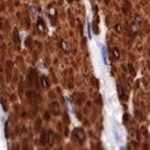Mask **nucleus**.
I'll list each match as a JSON object with an SVG mask.
<instances>
[{
	"label": "nucleus",
	"mask_w": 150,
	"mask_h": 150,
	"mask_svg": "<svg viewBox=\"0 0 150 150\" xmlns=\"http://www.w3.org/2000/svg\"><path fill=\"white\" fill-rule=\"evenodd\" d=\"M54 141V134L51 132H44L41 135V143L42 146H49Z\"/></svg>",
	"instance_id": "f257e3e1"
},
{
	"label": "nucleus",
	"mask_w": 150,
	"mask_h": 150,
	"mask_svg": "<svg viewBox=\"0 0 150 150\" xmlns=\"http://www.w3.org/2000/svg\"><path fill=\"white\" fill-rule=\"evenodd\" d=\"M72 135H74V137H75L76 141L78 143L83 144L85 142V133H84V130L81 128H76L74 130V133H72Z\"/></svg>",
	"instance_id": "f03ea898"
},
{
	"label": "nucleus",
	"mask_w": 150,
	"mask_h": 150,
	"mask_svg": "<svg viewBox=\"0 0 150 150\" xmlns=\"http://www.w3.org/2000/svg\"><path fill=\"white\" fill-rule=\"evenodd\" d=\"M38 33H41V34H45V33H47L45 22H44V20H43L42 18H40L38 21Z\"/></svg>",
	"instance_id": "7ed1b4c3"
},
{
	"label": "nucleus",
	"mask_w": 150,
	"mask_h": 150,
	"mask_svg": "<svg viewBox=\"0 0 150 150\" xmlns=\"http://www.w3.org/2000/svg\"><path fill=\"white\" fill-rule=\"evenodd\" d=\"M48 13H49V16L51 19L56 18V15H57V8H56V6L55 5H50L48 7Z\"/></svg>",
	"instance_id": "20e7f679"
},
{
	"label": "nucleus",
	"mask_w": 150,
	"mask_h": 150,
	"mask_svg": "<svg viewBox=\"0 0 150 150\" xmlns=\"http://www.w3.org/2000/svg\"><path fill=\"white\" fill-rule=\"evenodd\" d=\"M119 97H120V99H121V100H123V101H126V100L128 99L126 91H125V90H123L121 86H119Z\"/></svg>",
	"instance_id": "39448f33"
},
{
	"label": "nucleus",
	"mask_w": 150,
	"mask_h": 150,
	"mask_svg": "<svg viewBox=\"0 0 150 150\" xmlns=\"http://www.w3.org/2000/svg\"><path fill=\"white\" fill-rule=\"evenodd\" d=\"M41 85H42V87H43V88H48V87L50 86V83H49V79H48L47 77H44V76H42V77H41Z\"/></svg>",
	"instance_id": "423d86ee"
},
{
	"label": "nucleus",
	"mask_w": 150,
	"mask_h": 150,
	"mask_svg": "<svg viewBox=\"0 0 150 150\" xmlns=\"http://www.w3.org/2000/svg\"><path fill=\"white\" fill-rule=\"evenodd\" d=\"M35 75L36 74H34V71L33 70H30L29 71V74H28V81H29V85H33L34 83H35Z\"/></svg>",
	"instance_id": "0eeeda50"
},
{
	"label": "nucleus",
	"mask_w": 150,
	"mask_h": 150,
	"mask_svg": "<svg viewBox=\"0 0 150 150\" xmlns=\"http://www.w3.org/2000/svg\"><path fill=\"white\" fill-rule=\"evenodd\" d=\"M13 41H14V43H16V44H19V43H20L19 32H18L16 29H14V33H13Z\"/></svg>",
	"instance_id": "6e6552de"
},
{
	"label": "nucleus",
	"mask_w": 150,
	"mask_h": 150,
	"mask_svg": "<svg viewBox=\"0 0 150 150\" xmlns=\"http://www.w3.org/2000/svg\"><path fill=\"white\" fill-rule=\"evenodd\" d=\"M113 55H114L113 57H114V59H115V61L120 58V51H119V49H117L116 47H114V48H113Z\"/></svg>",
	"instance_id": "1a4fd4ad"
},
{
	"label": "nucleus",
	"mask_w": 150,
	"mask_h": 150,
	"mask_svg": "<svg viewBox=\"0 0 150 150\" xmlns=\"http://www.w3.org/2000/svg\"><path fill=\"white\" fill-rule=\"evenodd\" d=\"M61 48H62L65 52H68V51H69V49H68V43H67L65 41H62V42H61Z\"/></svg>",
	"instance_id": "9d476101"
},
{
	"label": "nucleus",
	"mask_w": 150,
	"mask_h": 150,
	"mask_svg": "<svg viewBox=\"0 0 150 150\" xmlns=\"http://www.w3.org/2000/svg\"><path fill=\"white\" fill-rule=\"evenodd\" d=\"M115 30H116V33H122V26L121 25H116L115 26Z\"/></svg>",
	"instance_id": "9b49d317"
},
{
	"label": "nucleus",
	"mask_w": 150,
	"mask_h": 150,
	"mask_svg": "<svg viewBox=\"0 0 150 150\" xmlns=\"http://www.w3.org/2000/svg\"><path fill=\"white\" fill-rule=\"evenodd\" d=\"M71 1H72V0H69V2H71Z\"/></svg>",
	"instance_id": "f8f14e48"
}]
</instances>
